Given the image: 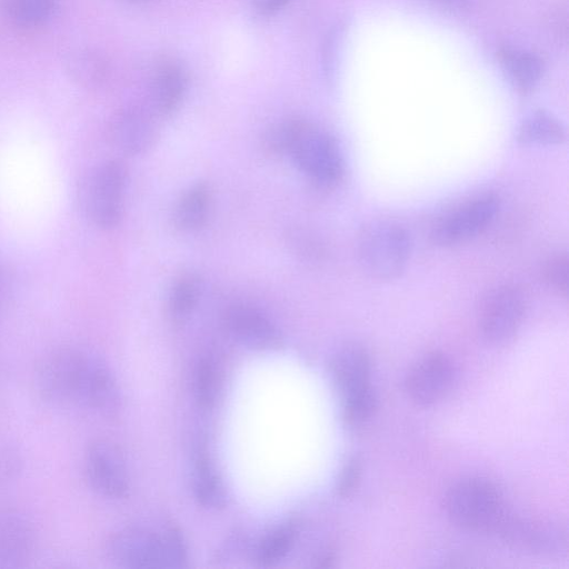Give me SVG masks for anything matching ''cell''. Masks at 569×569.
Returning <instances> with one entry per match:
<instances>
[{"label":"cell","instance_id":"obj_18","mask_svg":"<svg viewBox=\"0 0 569 569\" xmlns=\"http://www.w3.org/2000/svg\"><path fill=\"white\" fill-rule=\"evenodd\" d=\"M187 87L183 69L171 60L161 62L153 84L154 106L159 113L168 116L180 104Z\"/></svg>","mask_w":569,"mask_h":569},{"label":"cell","instance_id":"obj_26","mask_svg":"<svg viewBox=\"0 0 569 569\" xmlns=\"http://www.w3.org/2000/svg\"><path fill=\"white\" fill-rule=\"evenodd\" d=\"M567 254H557L550 258L543 268V279L547 284L559 295L568 293V263Z\"/></svg>","mask_w":569,"mask_h":569},{"label":"cell","instance_id":"obj_20","mask_svg":"<svg viewBox=\"0 0 569 569\" xmlns=\"http://www.w3.org/2000/svg\"><path fill=\"white\" fill-rule=\"evenodd\" d=\"M566 132L560 121L543 110L528 116L519 127L517 140L525 146H553L565 141Z\"/></svg>","mask_w":569,"mask_h":569},{"label":"cell","instance_id":"obj_8","mask_svg":"<svg viewBox=\"0 0 569 569\" xmlns=\"http://www.w3.org/2000/svg\"><path fill=\"white\" fill-rule=\"evenodd\" d=\"M526 299L520 288L503 284L491 291L480 309L479 326L485 340L493 346L509 343L521 327Z\"/></svg>","mask_w":569,"mask_h":569},{"label":"cell","instance_id":"obj_13","mask_svg":"<svg viewBox=\"0 0 569 569\" xmlns=\"http://www.w3.org/2000/svg\"><path fill=\"white\" fill-rule=\"evenodd\" d=\"M37 533L31 520L17 510L0 511V567L24 566L36 551Z\"/></svg>","mask_w":569,"mask_h":569},{"label":"cell","instance_id":"obj_3","mask_svg":"<svg viewBox=\"0 0 569 569\" xmlns=\"http://www.w3.org/2000/svg\"><path fill=\"white\" fill-rule=\"evenodd\" d=\"M106 550L114 565L126 568H179L188 560L183 538L173 528L161 532L123 528L109 537Z\"/></svg>","mask_w":569,"mask_h":569},{"label":"cell","instance_id":"obj_25","mask_svg":"<svg viewBox=\"0 0 569 569\" xmlns=\"http://www.w3.org/2000/svg\"><path fill=\"white\" fill-rule=\"evenodd\" d=\"M342 417L346 425L357 427L366 422L377 409V397L371 388L342 400Z\"/></svg>","mask_w":569,"mask_h":569},{"label":"cell","instance_id":"obj_7","mask_svg":"<svg viewBox=\"0 0 569 569\" xmlns=\"http://www.w3.org/2000/svg\"><path fill=\"white\" fill-rule=\"evenodd\" d=\"M499 207L495 193L476 196L440 217L431 229V240L442 247L467 242L490 226Z\"/></svg>","mask_w":569,"mask_h":569},{"label":"cell","instance_id":"obj_22","mask_svg":"<svg viewBox=\"0 0 569 569\" xmlns=\"http://www.w3.org/2000/svg\"><path fill=\"white\" fill-rule=\"evenodd\" d=\"M221 386L222 378L217 363L210 358H202L193 375V393L199 406L204 409L212 408L219 399Z\"/></svg>","mask_w":569,"mask_h":569},{"label":"cell","instance_id":"obj_21","mask_svg":"<svg viewBox=\"0 0 569 569\" xmlns=\"http://www.w3.org/2000/svg\"><path fill=\"white\" fill-rule=\"evenodd\" d=\"M57 0H4V11L17 27L34 29L46 23L56 9Z\"/></svg>","mask_w":569,"mask_h":569},{"label":"cell","instance_id":"obj_4","mask_svg":"<svg viewBox=\"0 0 569 569\" xmlns=\"http://www.w3.org/2000/svg\"><path fill=\"white\" fill-rule=\"evenodd\" d=\"M443 507L456 525L493 533H497L510 513L497 486L480 477H469L452 483L445 495Z\"/></svg>","mask_w":569,"mask_h":569},{"label":"cell","instance_id":"obj_14","mask_svg":"<svg viewBox=\"0 0 569 569\" xmlns=\"http://www.w3.org/2000/svg\"><path fill=\"white\" fill-rule=\"evenodd\" d=\"M370 372V357L356 343L340 348L330 362L331 378L342 400L371 388Z\"/></svg>","mask_w":569,"mask_h":569},{"label":"cell","instance_id":"obj_11","mask_svg":"<svg viewBox=\"0 0 569 569\" xmlns=\"http://www.w3.org/2000/svg\"><path fill=\"white\" fill-rule=\"evenodd\" d=\"M223 323L234 340L252 350H273L282 345L277 326L252 306H231L223 316Z\"/></svg>","mask_w":569,"mask_h":569},{"label":"cell","instance_id":"obj_6","mask_svg":"<svg viewBox=\"0 0 569 569\" xmlns=\"http://www.w3.org/2000/svg\"><path fill=\"white\" fill-rule=\"evenodd\" d=\"M126 169L117 160L103 161L83 177L79 190L81 208L101 228L116 226L122 213Z\"/></svg>","mask_w":569,"mask_h":569},{"label":"cell","instance_id":"obj_9","mask_svg":"<svg viewBox=\"0 0 569 569\" xmlns=\"http://www.w3.org/2000/svg\"><path fill=\"white\" fill-rule=\"evenodd\" d=\"M84 473L89 486L101 497L123 499L130 491V476L121 449L110 440L92 441L84 453Z\"/></svg>","mask_w":569,"mask_h":569},{"label":"cell","instance_id":"obj_12","mask_svg":"<svg viewBox=\"0 0 569 569\" xmlns=\"http://www.w3.org/2000/svg\"><path fill=\"white\" fill-rule=\"evenodd\" d=\"M497 533L510 546L535 553L560 551L567 543L563 530L550 522L507 516Z\"/></svg>","mask_w":569,"mask_h":569},{"label":"cell","instance_id":"obj_30","mask_svg":"<svg viewBox=\"0 0 569 569\" xmlns=\"http://www.w3.org/2000/svg\"><path fill=\"white\" fill-rule=\"evenodd\" d=\"M440 1H446V2H461L462 0H440Z\"/></svg>","mask_w":569,"mask_h":569},{"label":"cell","instance_id":"obj_24","mask_svg":"<svg viewBox=\"0 0 569 569\" xmlns=\"http://www.w3.org/2000/svg\"><path fill=\"white\" fill-rule=\"evenodd\" d=\"M296 537L297 530L291 523L269 532L257 549L258 563L261 566H272L282 560L291 551Z\"/></svg>","mask_w":569,"mask_h":569},{"label":"cell","instance_id":"obj_23","mask_svg":"<svg viewBox=\"0 0 569 569\" xmlns=\"http://www.w3.org/2000/svg\"><path fill=\"white\" fill-rule=\"evenodd\" d=\"M200 281L194 274H183L178 278L169 295V313L174 322L184 321L198 303Z\"/></svg>","mask_w":569,"mask_h":569},{"label":"cell","instance_id":"obj_15","mask_svg":"<svg viewBox=\"0 0 569 569\" xmlns=\"http://www.w3.org/2000/svg\"><path fill=\"white\" fill-rule=\"evenodd\" d=\"M112 144L128 154H138L148 149L156 136L154 126L148 114L137 108L119 111L109 128Z\"/></svg>","mask_w":569,"mask_h":569},{"label":"cell","instance_id":"obj_1","mask_svg":"<svg viewBox=\"0 0 569 569\" xmlns=\"http://www.w3.org/2000/svg\"><path fill=\"white\" fill-rule=\"evenodd\" d=\"M36 383L41 397L58 407H72L110 419L122 408V395L110 367L89 351L63 347L40 361Z\"/></svg>","mask_w":569,"mask_h":569},{"label":"cell","instance_id":"obj_10","mask_svg":"<svg viewBox=\"0 0 569 569\" xmlns=\"http://www.w3.org/2000/svg\"><path fill=\"white\" fill-rule=\"evenodd\" d=\"M455 380L452 361L442 352L422 357L408 372L405 388L416 405L431 406L443 399Z\"/></svg>","mask_w":569,"mask_h":569},{"label":"cell","instance_id":"obj_29","mask_svg":"<svg viewBox=\"0 0 569 569\" xmlns=\"http://www.w3.org/2000/svg\"><path fill=\"white\" fill-rule=\"evenodd\" d=\"M11 282L10 277L3 268L0 267V312L4 308L10 295Z\"/></svg>","mask_w":569,"mask_h":569},{"label":"cell","instance_id":"obj_5","mask_svg":"<svg viewBox=\"0 0 569 569\" xmlns=\"http://www.w3.org/2000/svg\"><path fill=\"white\" fill-rule=\"evenodd\" d=\"M411 241L405 227L391 220H375L362 228L358 256L366 273L378 280L397 278L410 257Z\"/></svg>","mask_w":569,"mask_h":569},{"label":"cell","instance_id":"obj_19","mask_svg":"<svg viewBox=\"0 0 569 569\" xmlns=\"http://www.w3.org/2000/svg\"><path fill=\"white\" fill-rule=\"evenodd\" d=\"M210 203L211 191L206 183H197L190 187L176 206V226L182 231L198 230L207 220Z\"/></svg>","mask_w":569,"mask_h":569},{"label":"cell","instance_id":"obj_28","mask_svg":"<svg viewBox=\"0 0 569 569\" xmlns=\"http://www.w3.org/2000/svg\"><path fill=\"white\" fill-rule=\"evenodd\" d=\"M289 0H256V8L260 14L270 16L282 9Z\"/></svg>","mask_w":569,"mask_h":569},{"label":"cell","instance_id":"obj_17","mask_svg":"<svg viewBox=\"0 0 569 569\" xmlns=\"http://www.w3.org/2000/svg\"><path fill=\"white\" fill-rule=\"evenodd\" d=\"M192 492L198 505L206 509H220L226 506L227 491L223 481L203 452H199L194 459Z\"/></svg>","mask_w":569,"mask_h":569},{"label":"cell","instance_id":"obj_2","mask_svg":"<svg viewBox=\"0 0 569 569\" xmlns=\"http://www.w3.org/2000/svg\"><path fill=\"white\" fill-rule=\"evenodd\" d=\"M268 147L287 152L312 180L333 186L343 176V159L336 140L323 129L306 120H288L273 128Z\"/></svg>","mask_w":569,"mask_h":569},{"label":"cell","instance_id":"obj_27","mask_svg":"<svg viewBox=\"0 0 569 569\" xmlns=\"http://www.w3.org/2000/svg\"><path fill=\"white\" fill-rule=\"evenodd\" d=\"M362 465L359 458H351L343 467L337 485V493L341 498L352 496L359 487Z\"/></svg>","mask_w":569,"mask_h":569},{"label":"cell","instance_id":"obj_16","mask_svg":"<svg viewBox=\"0 0 569 569\" xmlns=\"http://www.w3.org/2000/svg\"><path fill=\"white\" fill-rule=\"evenodd\" d=\"M497 53L500 64L517 90L527 93L540 82L545 61L539 54L511 47H501Z\"/></svg>","mask_w":569,"mask_h":569}]
</instances>
